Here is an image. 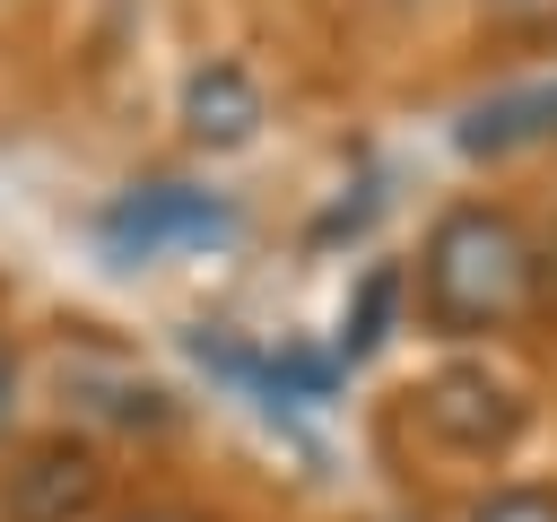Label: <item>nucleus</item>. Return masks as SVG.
<instances>
[{
    "instance_id": "obj_3",
    "label": "nucleus",
    "mask_w": 557,
    "mask_h": 522,
    "mask_svg": "<svg viewBox=\"0 0 557 522\" xmlns=\"http://www.w3.org/2000/svg\"><path fill=\"white\" fill-rule=\"evenodd\" d=\"M226 235H235V209L218 191H191V183H131L104 209V244L122 261H157L174 244H226Z\"/></svg>"
},
{
    "instance_id": "obj_8",
    "label": "nucleus",
    "mask_w": 557,
    "mask_h": 522,
    "mask_svg": "<svg viewBox=\"0 0 557 522\" xmlns=\"http://www.w3.org/2000/svg\"><path fill=\"white\" fill-rule=\"evenodd\" d=\"M392 296H400V278H392V270H374V278H366V296H357V313H348V357H366V348L383 339Z\"/></svg>"
},
{
    "instance_id": "obj_9",
    "label": "nucleus",
    "mask_w": 557,
    "mask_h": 522,
    "mask_svg": "<svg viewBox=\"0 0 557 522\" xmlns=\"http://www.w3.org/2000/svg\"><path fill=\"white\" fill-rule=\"evenodd\" d=\"M479 17H496L513 35H548L557 26V0H479Z\"/></svg>"
},
{
    "instance_id": "obj_11",
    "label": "nucleus",
    "mask_w": 557,
    "mask_h": 522,
    "mask_svg": "<svg viewBox=\"0 0 557 522\" xmlns=\"http://www.w3.org/2000/svg\"><path fill=\"white\" fill-rule=\"evenodd\" d=\"M9 391H17V365H9V348H0V426H9Z\"/></svg>"
},
{
    "instance_id": "obj_2",
    "label": "nucleus",
    "mask_w": 557,
    "mask_h": 522,
    "mask_svg": "<svg viewBox=\"0 0 557 522\" xmlns=\"http://www.w3.org/2000/svg\"><path fill=\"white\" fill-rule=\"evenodd\" d=\"M522 391L496 374V365H435L426 383H418V426L444 444V452H461V461H487V452H505L513 435H522Z\"/></svg>"
},
{
    "instance_id": "obj_12",
    "label": "nucleus",
    "mask_w": 557,
    "mask_h": 522,
    "mask_svg": "<svg viewBox=\"0 0 557 522\" xmlns=\"http://www.w3.org/2000/svg\"><path fill=\"white\" fill-rule=\"evenodd\" d=\"M374 9H418V0H374Z\"/></svg>"
},
{
    "instance_id": "obj_1",
    "label": "nucleus",
    "mask_w": 557,
    "mask_h": 522,
    "mask_svg": "<svg viewBox=\"0 0 557 522\" xmlns=\"http://www.w3.org/2000/svg\"><path fill=\"white\" fill-rule=\"evenodd\" d=\"M540 304V235L496 200H453L418 244V313L444 339H487Z\"/></svg>"
},
{
    "instance_id": "obj_7",
    "label": "nucleus",
    "mask_w": 557,
    "mask_h": 522,
    "mask_svg": "<svg viewBox=\"0 0 557 522\" xmlns=\"http://www.w3.org/2000/svg\"><path fill=\"white\" fill-rule=\"evenodd\" d=\"M461 522H557V487H487Z\"/></svg>"
},
{
    "instance_id": "obj_5",
    "label": "nucleus",
    "mask_w": 557,
    "mask_h": 522,
    "mask_svg": "<svg viewBox=\"0 0 557 522\" xmlns=\"http://www.w3.org/2000/svg\"><path fill=\"white\" fill-rule=\"evenodd\" d=\"M183 130L200 148H244L261 130V87L235 70V61H209L191 87H183Z\"/></svg>"
},
{
    "instance_id": "obj_6",
    "label": "nucleus",
    "mask_w": 557,
    "mask_h": 522,
    "mask_svg": "<svg viewBox=\"0 0 557 522\" xmlns=\"http://www.w3.org/2000/svg\"><path fill=\"white\" fill-rule=\"evenodd\" d=\"M557 130V78H531V87H513V96H487V104H470V122H461V148L470 157H505V148H522V139H548Z\"/></svg>"
},
{
    "instance_id": "obj_4",
    "label": "nucleus",
    "mask_w": 557,
    "mask_h": 522,
    "mask_svg": "<svg viewBox=\"0 0 557 522\" xmlns=\"http://www.w3.org/2000/svg\"><path fill=\"white\" fill-rule=\"evenodd\" d=\"M104 505V461L78 435H44L0 470V522H87Z\"/></svg>"
},
{
    "instance_id": "obj_10",
    "label": "nucleus",
    "mask_w": 557,
    "mask_h": 522,
    "mask_svg": "<svg viewBox=\"0 0 557 522\" xmlns=\"http://www.w3.org/2000/svg\"><path fill=\"white\" fill-rule=\"evenodd\" d=\"M122 522H200V513H183V505H148V513H122Z\"/></svg>"
}]
</instances>
